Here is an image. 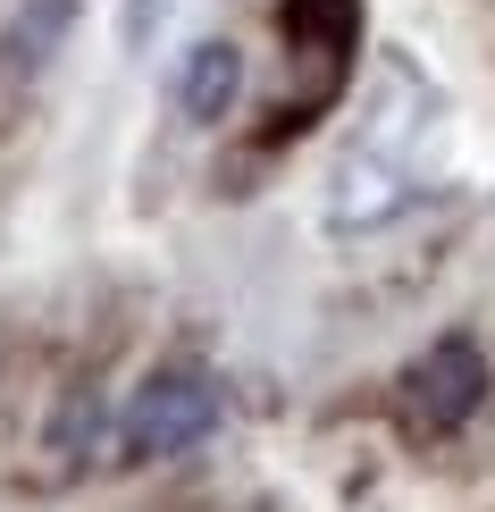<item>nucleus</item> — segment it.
Here are the masks:
<instances>
[{
    "label": "nucleus",
    "instance_id": "1",
    "mask_svg": "<svg viewBox=\"0 0 495 512\" xmlns=\"http://www.w3.org/2000/svg\"><path fill=\"white\" fill-rule=\"evenodd\" d=\"M219 420H227L219 378H202V370H152L135 387V403L118 412V445L135 462H177L202 437H219Z\"/></svg>",
    "mask_w": 495,
    "mask_h": 512
},
{
    "label": "nucleus",
    "instance_id": "2",
    "mask_svg": "<svg viewBox=\"0 0 495 512\" xmlns=\"http://www.w3.org/2000/svg\"><path fill=\"white\" fill-rule=\"evenodd\" d=\"M487 345L479 336H437L412 370H403V412H412V429H428V437H445V429H462L470 412L487 403Z\"/></svg>",
    "mask_w": 495,
    "mask_h": 512
},
{
    "label": "nucleus",
    "instance_id": "3",
    "mask_svg": "<svg viewBox=\"0 0 495 512\" xmlns=\"http://www.w3.org/2000/svg\"><path fill=\"white\" fill-rule=\"evenodd\" d=\"M235 93H244V51H235L227 34H202L193 51L177 59V110L193 126H219L235 110Z\"/></svg>",
    "mask_w": 495,
    "mask_h": 512
},
{
    "label": "nucleus",
    "instance_id": "4",
    "mask_svg": "<svg viewBox=\"0 0 495 512\" xmlns=\"http://www.w3.org/2000/svg\"><path fill=\"white\" fill-rule=\"evenodd\" d=\"M277 34L303 59H328L344 76L353 68V42H361V0H277Z\"/></svg>",
    "mask_w": 495,
    "mask_h": 512
},
{
    "label": "nucleus",
    "instance_id": "5",
    "mask_svg": "<svg viewBox=\"0 0 495 512\" xmlns=\"http://www.w3.org/2000/svg\"><path fill=\"white\" fill-rule=\"evenodd\" d=\"M68 34H76V0H17L9 34H0V68L17 84H34L59 51H68Z\"/></svg>",
    "mask_w": 495,
    "mask_h": 512
},
{
    "label": "nucleus",
    "instance_id": "6",
    "mask_svg": "<svg viewBox=\"0 0 495 512\" xmlns=\"http://www.w3.org/2000/svg\"><path fill=\"white\" fill-rule=\"evenodd\" d=\"M93 445H101V403H93V387H84V395H68V412H59V454H93Z\"/></svg>",
    "mask_w": 495,
    "mask_h": 512
},
{
    "label": "nucleus",
    "instance_id": "7",
    "mask_svg": "<svg viewBox=\"0 0 495 512\" xmlns=\"http://www.w3.org/2000/svg\"><path fill=\"white\" fill-rule=\"evenodd\" d=\"M160 17H168V0H126V17H118V42H126V51H152Z\"/></svg>",
    "mask_w": 495,
    "mask_h": 512
}]
</instances>
